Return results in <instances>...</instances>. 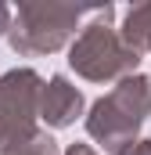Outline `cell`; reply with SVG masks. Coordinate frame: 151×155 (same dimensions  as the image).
<instances>
[{
	"label": "cell",
	"instance_id": "6",
	"mask_svg": "<svg viewBox=\"0 0 151 155\" xmlns=\"http://www.w3.org/2000/svg\"><path fill=\"white\" fill-rule=\"evenodd\" d=\"M122 40L137 54L144 47H151V4H133L126 11V18H122Z\"/></svg>",
	"mask_w": 151,
	"mask_h": 155
},
{
	"label": "cell",
	"instance_id": "2",
	"mask_svg": "<svg viewBox=\"0 0 151 155\" xmlns=\"http://www.w3.org/2000/svg\"><path fill=\"white\" fill-rule=\"evenodd\" d=\"M86 15H97V7L58 4V0H25L14 7L11 47L18 54H50L79 29V22Z\"/></svg>",
	"mask_w": 151,
	"mask_h": 155
},
{
	"label": "cell",
	"instance_id": "4",
	"mask_svg": "<svg viewBox=\"0 0 151 155\" xmlns=\"http://www.w3.org/2000/svg\"><path fill=\"white\" fill-rule=\"evenodd\" d=\"M40 76L33 69H14L0 79V148L33 141V116L40 101Z\"/></svg>",
	"mask_w": 151,
	"mask_h": 155
},
{
	"label": "cell",
	"instance_id": "10",
	"mask_svg": "<svg viewBox=\"0 0 151 155\" xmlns=\"http://www.w3.org/2000/svg\"><path fill=\"white\" fill-rule=\"evenodd\" d=\"M69 155H94V152H90L86 144H76V148H72V152H69Z\"/></svg>",
	"mask_w": 151,
	"mask_h": 155
},
{
	"label": "cell",
	"instance_id": "9",
	"mask_svg": "<svg viewBox=\"0 0 151 155\" xmlns=\"http://www.w3.org/2000/svg\"><path fill=\"white\" fill-rule=\"evenodd\" d=\"M122 155H151V144H148V141H137L130 152H122Z\"/></svg>",
	"mask_w": 151,
	"mask_h": 155
},
{
	"label": "cell",
	"instance_id": "5",
	"mask_svg": "<svg viewBox=\"0 0 151 155\" xmlns=\"http://www.w3.org/2000/svg\"><path fill=\"white\" fill-rule=\"evenodd\" d=\"M79 108H83V94L65 76H54L40 94V112H43V119L50 126H69L79 116Z\"/></svg>",
	"mask_w": 151,
	"mask_h": 155
},
{
	"label": "cell",
	"instance_id": "3",
	"mask_svg": "<svg viewBox=\"0 0 151 155\" xmlns=\"http://www.w3.org/2000/svg\"><path fill=\"white\" fill-rule=\"evenodd\" d=\"M151 112V79L144 76H126L104 101L94 105L90 112V134L122 155V144H130V137L137 134V126Z\"/></svg>",
	"mask_w": 151,
	"mask_h": 155
},
{
	"label": "cell",
	"instance_id": "8",
	"mask_svg": "<svg viewBox=\"0 0 151 155\" xmlns=\"http://www.w3.org/2000/svg\"><path fill=\"white\" fill-rule=\"evenodd\" d=\"M11 22H14V7L11 4H0V36L11 33Z\"/></svg>",
	"mask_w": 151,
	"mask_h": 155
},
{
	"label": "cell",
	"instance_id": "1",
	"mask_svg": "<svg viewBox=\"0 0 151 155\" xmlns=\"http://www.w3.org/2000/svg\"><path fill=\"white\" fill-rule=\"evenodd\" d=\"M112 18H115V7H112V4L97 7L94 22H86L83 33H79V40L72 43V51H69V65H72L79 76L104 83V79L130 76V72L137 69L140 54H137L133 47H126L122 33L112 29Z\"/></svg>",
	"mask_w": 151,
	"mask_h": 155
},
{
	"label": "cell",
	"instance_id": "7",
	"mask_svg": "<svg viewBox=\"0 0 151 155\" xmlns=\"http://www.w3.org/2000/svg\"><path fill=\"white\" fill-rule=\"evenodd\" d=\"M7 155H54V141L50 137H33L29 144H18L14 152H7Z\"/></svg>",
	"mask_w": 151,
	"mask_h": 155
}]
</instances>
